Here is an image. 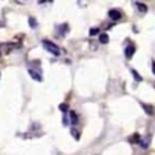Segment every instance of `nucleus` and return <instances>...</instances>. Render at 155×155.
Returning a JSON list of instances; mask_svg holds the SVG:
<instances>
[{"instance_id": "obj_1", "label": "nucleus", "mask_w": 155, "mask_h": 155, "mask_svg": "<svg viewBox=\"0 0 155 155\" xmlns=\"http://www.w3.org/2000/svg\"><path fill=\"white\" fill-rule=\"evenodd\" d=\"M42 45H44V48H45L47 51H50L51 54H54V56H59V54H60V48H59L54 42H51L50 39H44V41H42Z\"/></svg>"}, {"instance_id": "obj_2", "label": "nucleus", "mask_w": 155, "mask_h": 155, "mask_svg": "<svg viewBox=\"0 0 155 155\" xmlns=\"http://www.w3.org/2000/svg\"><path fill=\"white\" fill-rule=\"evenodd\" d=\"M108 17H110L113 21H117V20H120V17H122V12H120L119 9H111V11L108 12Z\"/></svg>"}, {"instance_id": "obj_3", "label": "nucleus", "mask_w": 155, "mask_h": 155, "mask_svg": "<svg viewBox=\"0 0 155 155\" xmlns=\"http://www.w3.org/2000/svg\"><path fill=\"white\" fill-rule=\"evenodd\" d=\"M29 74H30V77L33 78V80H36V81H42V75L39 74V71H36V69H29Z\"/></svg>"}, {"instance_id": "obj_4", "label": "nucleus", "mask_w": 155, "mask_h": 155, "mask_svg": "<svg viewBox=\"0 0 155 155\" xmlns=\"http://www.w3.org/2000/svg\"><path fill=\"white\" fill-rule=\"evenodd\" d=\"M134 53H136V47H134L133 44H130V45L125 48V57H127V59H131Z\"/></svg>"}, {"instance_id": "obj_5", "label": "nucleus", "mask_w": 155, "mask_h": 155, "mask_svg": "<svg viewBox=\"0 0 155 155\" xmlns=\"http://www.w3.org/2000/svg\"><path fill=\"white\" fill-rule=\"evenodd\" d=\"M142 108H143V110H145V111H146V113H148L149 116H152V114L155 113V108L152 107V105H151V104H145V103H142Z\"/></svg>"}, {"instance_id": "obj_6", "label": "nucleus", "mask_w": 155, "mask_h": 155, "mask_svg": "<svg viewBox=\"0 0 155 155\" xmlns=\"http://www.w3.org/2000/svg\"><path fill=\"white\" fill-rule=\"evenodd\" d=\"M149 137H146V139H140V142H139V146L142 148V149H146L148 146H149Z\"/></svg>"}, {"instance_id": "obj_7", "label": "nucleus", "mask_w": 155, "mask_h": 155, "mask_svg": "<svg viewBox=\"0 0 155 155\" xmlns=\"http://www.w3.org/2000/svg\"><path fill=\"white\" fill-rule=\"evenodd\" d=\"M69 114H71V122H72V125H77V124H78V116H77V113H75V111H69Z\"/></svg>"}, {"instance_id": "obj_8", "label": "nucleus", "mask_w": 155, "mask_h": 155, "mask_svg": "<svg viewBox=\"0 0 155 155\" xmlns=\"http://www.w3.org/2000/svg\"><path fill=\"white\" fill-rule=\"evenodd\" d=\"M71 134H72V137H74L75 140H78V139H80V131H78L75 127H72V128H71Z\"/></svg>"}, {"instance_id": "obj_9", "label": "nucleus", "mask_w": 155, "mask_h": 155, "mask_svg": "<svg viewBox=\"0 0 155 155\" xmlns=\"http://www.w3.org/2000/svg\"><path fill=\"white\" fill-rule=\"evenodd\" d=\"M100 42H101V44H107V42H108L107 33H101V35H100Z\"/></svg>"}, {"instance_id": "obj_10", "label": "nucleus", "mask_w": 155, "mask_h": 155, "mask_svg": "<svg viewBox=\"0 0 155 155\" xmlns=\"http://www.w3.org/2000/svg\"><path fill=\"white\" fill-rule=\"evenodd\" d=\"M131 74H133V77L136 78V81H142V80H143V78L137 74V71H136V69H131Z\"/></svg>"}, {"instance_id": "obj_11", "label": "nucleus", "mask_w": 155, "mask_h": 155, "mask_svg": "<svg viewBox=\"0 0 155 155\" xmlns=\"http://www.w3.org/2000/svg\"><path fill=\"white\" fill-rule=\"evenodd\" d=\"M136 6H137L140 11H143V12H146V11H148V6H146V5H143V3H136Z\"/></svg>"}, {"instance_id": "obj_12", "label": "nucleus", "mask_w": 155, "mask_h": 155, "mask_svg": "<svg viewBox=\"0 0 155 155\" xmlns=\"http://www.w3.org/2000/svg\"><path fill=\"white\" fill-rule=\"evenodd\" d=\"M29 23H30V27H33V29H35V27L38 26V24H36V20H35V18H29Z\"/></svg>"}, {"instance_id": "obj_13", "label": "nucleus", "mask_w": 155, "mask_h": 155, "mask_svg": "<svg viewBox=\"0 0 155 155\" xmlns=\"http://www.w3.org/2000/svg\"><path fill=\"white\" fill-rule=\"evenodd\" d=\"M59 108H60L63 113H66V111H68V105H66V104H60V105H59Z\"/></svg>"}, {"instance_id": "obj_14", "label": "nucleus", "mask_w": 155, "mask_h": 155, "mask_svg": "<svg viewBox=\"0 0 155 155\" xmlns=\"http://www.w3.org/2000/svg\"><path fill=\"white\" fill-rule=\"evenodd\" d=\"M98 32H100L98 29H91V32H89V33H91V36H94V35H97Z\"/></svg>"}, {"instance_id": "obj_15", "label": "nucleus", "mask_w": 155, "mask_h": 155, "mask_svg": "<svg viewBox=\"0 0 155 155\" xmlns=\"http://www.w3.org/2000/svg\"><path fill=\"white\" fill-rule=\"evenodd\" d=\"M63 124H65V125H68V117H66V116L63 117Z\"/></svg>"}, {"instance_id": "obj_16", "label": "nucleus", "mask_w": 155, "mask_h": 155, "mask_svg": "<svg viewBox=\"0 0 155 155\" xmlns=\"http://www.w3.org/2000/svg\"><path fill=\"white\" fill-rule=\"evenodd\" d=\"M152 71H154V74H155V62H152Z\"/></svg>"}]
</instances>
